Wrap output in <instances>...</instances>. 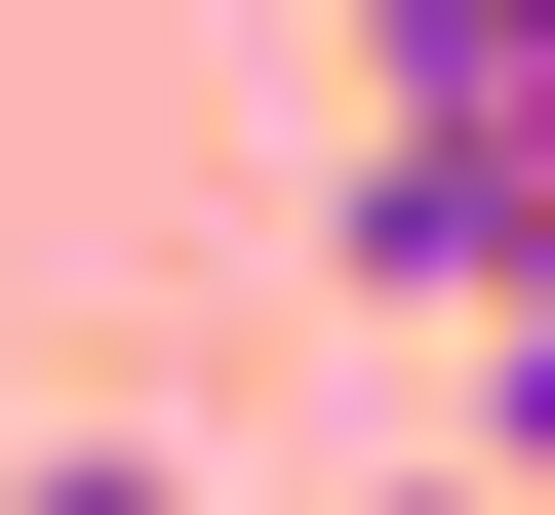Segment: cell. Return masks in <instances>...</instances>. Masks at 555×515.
Instances as JSON below:
<instances>
[{
    "label": "cell",
    "mask_w": 555,
    "mask_h": 515,
    "mask_svg": "<svg viewBox=\"0 0 555 515\" xmlns=\"http://www.w3.org/2000/svg\"><path fill=\"white\" fill-rule=\"evenodd\" d=\"M476 515H555V278L476 318Z\"/></svg>",
    "instance_id": "6da1fadb"
},
{
    "label": "cell",
    "mask_w": 555,
    "mask_h": 515,
    "mask_svg": "<svg viewBox=\"0 0 555 515\" xmlns=\"http://www.w3.org/2000/svg\"><path fill=\"white\" fill-rule=\"evenodd\" d=\"M0 515H198V476H159V436H80V476H0Z\"/></svg>",
    "instance_id": "7a4b0ae2"
}]
</instances>
